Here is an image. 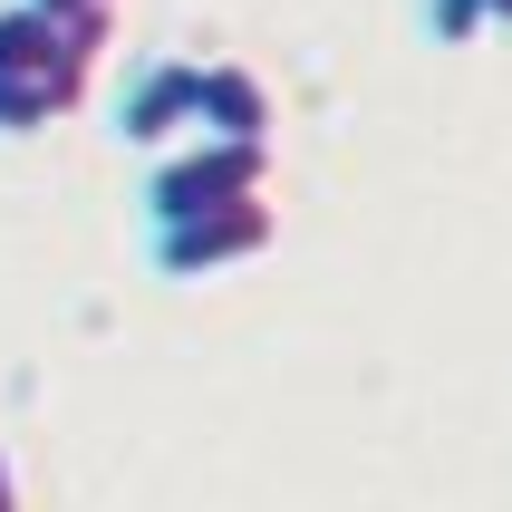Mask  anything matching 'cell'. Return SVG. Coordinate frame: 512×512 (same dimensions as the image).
Here are the masks:
<instances>
[{
  "label": "cell",
  "mask_w": 512,
  "mask_h": 512,
  "mask_svg": "<svg viewBox=\"0 0 512 512\" xmlns=\"http://www.w3.org/2000/svg\"><path fill=\"white\" fill-rule=\"evenodd\" d=\"M194 97H203L194 58H155V68H136L126 97H116V136L136 145V155H165L174 136H194Z\"/></svg>",
  "instance_id": "cell-3"
},
{
  "label": "cell",
  "mask_w": 512,
  "mask_h": 512,
  "mask_svg": "<svg viewBox=\"0 0 512 512\" xmlns=\"http://www.w3.org/2000/svg\"><path fill=\"white\" fill-rule=\"evenodd\" d=\"M281 107H271V87L242 68V58H213L203 68V97H194V136H271Z\"/></svg>",
  "instance_id": "cell-4"
},
{
  "label": "cell",
  "mask_w": 512,
  "mask_h": 512,
  "mask_svg": "<svg viewBox=\"0 0 512 512\" xmlns=\"http://www.w3.org/2000/svg\"><path fill=\"white\" fill-rule=\"evenodd\" d=\"M58 116H78V107H68L49 78H20V68H0V136H39V126H58Z\"/></svg>",
  "instance_id": "cell-5"
},
{
  "label": "cell",
  "mask_w": 512,
  "mask_h": 512,
  "mask_svg": "<svg viewBox=\"0 0 512 512\" xmlns=\"http://www.w3.org/2000/svg\"><path fill=\"white\" fill-rule=\"evenodd\" d=\"M232 194H271V136H203L184 155H165L145 174V223H184V213Z\"/></svg>",
  "instance_id": "cell-1"
},
{
  "label": "cell",
  "mask_w": 512,
  "mask_h": 512,
  "mask_svg": "<svg viewBox=\"0 0 512 512\" xmlns=\"http://www.w3.org/2000/svg\"><path fill=\"white\" fill-rule=\"evenodd\" d=\"M484 10H493V29H512V0H484Z\"/></svg>",
  "instance_id": "cell-9"
},
{
  "label": "cell",
  "mask_w": 512,
  "mask_h": 512,
  "mask_svg": "<svg viewBox=\"0 0 512 512\" xmlns=\"http://www.w3.org/2000/svg\"><path fill=\"white\" fill-rule=\"evenodd\" d=\"M271 232H281V213H271V194H232V203H203V213H184V223H155V271L165 281H213V271H242V261L271 252Z\"/></svg>",
  "instance_id": "cell-2"
},
{
  "label": "cell",
  "mask_w": 512,
  "mask_h": 512,
  "mask_svg": "<svg viewBox=\"0 0 512 512\" xmlns=\"http://www.w3.org/2000/svg\"><path fill=\"white\" fill-rule=\"evenodd\" d=\"M10 503H20V484H10V455H0V512H10Z\"/></svg>",
  "instance_id": "cell-8"
},
{
  "label": "cell",
  "mask_w": 512,
  "mask_h": 512,
  "mask_svg": "<svg viewBox=\"0 0 512 512\" xmlns=\"http://www.w3.org/2000/svg\"><path fill=\"white\" fill-rule=\"evenodd\" d=\"M39 10H58V20H78L87 39H116V0H39Z\"/></svg>",
  "instance_id": "cell-7"
},
{
  "label": "cell",
  "mask_w": 512,
  "mask_h": 512,
  "mask_svg": "<svg viewBox=\"0 0 512 512\" xmlns=\"http://www.w3.org/2000/svg\"><path fill=\"white\" fill-rule=\"evenodd\" d=\"M426 29H435V49H474L493 29V10L484 0H426Z\"/></svg>",
  "instance_id": "cell-6"
}]
</instances>
